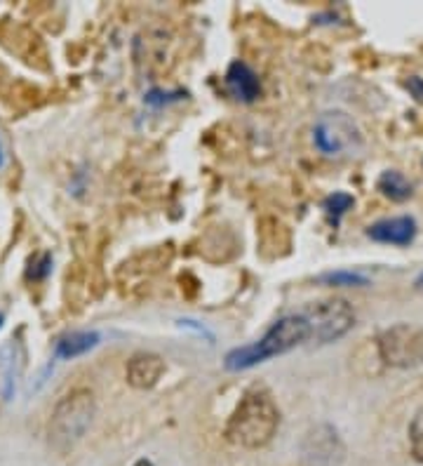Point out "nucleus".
I'll return each mask as SVG.
<instances>
[{
	"label": "nucleus",
	"instance_id": "1",
	"mask_svg": "<svg viewBox=\"0 0 423 466\" xmlns=\"http://www.w3.org/2000/svg\"><path fill=\"white\" fill-rule=\"evenodd\" d=\"M277 427H280V410L271 391L264 387H254L236 405L224 433L233 445L259 450L271 443Z\"/></svg>",
	"mask_w": 423,
	"mask_h": 466
},
{
	"label": "nucleus",
	"instance_id": "2",
	"mask_svg": "<svg viewBox=\"0 0 423 466\" xmlns=\"http://www.w3.org/2000/svg\"><path fill=\"white\" fill-rule=\"evenodd\" d=\"M308 339V320L304 319V313L301 311L292 313V316H285V319L276 320V323L266 330V335L261 337V339L228 351L224 365L226 370H231V372H243V370L257 368V365L276 359V356H282V353H289L292 349L301 347V344Z\"/></svg>",
	"mask_w": 423,
	"mask_h": 466
},
{
	"label": "nucleus",
	"instance_id": "3",
	"mask_svg": "<svg viewBox=\"0 0 423 466\" xmlns=\"http://www.w3.org/2000/svg\"><path fill=\"white\" fill-rule=\"evenodd\" d=\"M92 415H95V400H92L90 391L78 389V391L64 396V399L56 403L55 412H52V441H55L59 448L74 445L76 441L83 436L85 429L90 427Z\"/></svg>",
	"mask_w": 423,
	"mask_h": 466
},
{
	"label": "nucleus",
	"instance_id": "4",
	"mask_svg": "<svg viewBox=\"0 0 423 466\" xmlns=\"http://www.w3.org/2000/svg\"><path fill=\"white\" fill-rule=\"evenodd\" d=\"M304 319L310 325V339L317 344H332L338 341L356 325V311L346 299H325L308 304L304 309Z\"/></svg>",
	"mask_w": 423,
	"mask_h": 466
},
{
	"label": "nucleus",
	"instance_id": "5",
	"mask_svg": "<svg viewBox=\"0 0 423 466\" xmlns=\"http://www.w3.org/2000/svg\"><path fill=\"white\" fill-rule=\"evenodd\" d=\"M313 142L325 156H350L362 148V135L348 114L327 111L313 127Z\"/></svg>",
	"mask_w": 423,
	"mask_h": 466
},
{
	"label": "nucleus",
	"instance_id": "6",
	"mask_svg": "<svg viewBox=\"0 0 423 466\" xmlns=\"http://www.w3.org/2000/svg\"><path fill=\"white\" fill-rule=\"evenodd\" d=\"M378 356L390 368L409 370L423 363V330L417 325L398 323L377 339Z\"/></svg>",
	"mask_w": 423,
	"mask_h": 466
},
{
	"label": "nucleus",
	"instance_id": "7",
	"mask_svg": "<svg viewBox=\"0 0 423 466\" xmlns=\"http://www.w3.org/2000/svg\"><path fill=\"white\" fill-rule=\"evenodd\" d=\"M344 443L338 438L337 429L329 424L310 429L301 445V457L306 466H338L344 461Z\"/></svg>",
	"mask_w": 423,
	"mask_h": 466
},
{
	"label": "nucleus",
	"instance_id": "8",
	"mask_svg": "<svg viewBox=\"0 0 423 466\" xmlns=\"http://www.w3.org/2000/svg\"><path fill=\"white\" fill-rule=\"evenodd\" d=\"M226 90L231 92V97H236L237 102L252 104L261 95V80L245 62H233L226 71Z\"/></svg>",
	"mask_w": 423,
	"mask_h": 466
},
{
	"label": "nucleus",
	"instance_id": "9",
	"mask_svg": "<svg viewBox=\"0 0 423 466\" xmlns=\"http://www.w3.org/2000/svg\"><path fill=\"white\" fill-rule=\"evenodd\" d=\"M367 236L377 243L409 245L417 238V222L412 217H390L367 228Z\"/></svg>",
	"mask_w": 423,
	"mask_h": 466
},
{
	"label": "nucleus",
	"instance_id": "10",
	"mask_svg": "<svg viewBox=\"0 0 423 466\" xmlns=\"http://www.w3.org/2000/svg\"><path fill=\"white\" fill-rule=\"evenodd\" d=\"M165 372V360L156 353H136L127 363V381L136 389H151Z\"/></svg>",
	"mask_w": 423,
	"mask_h": 466
},
{
	"label": "nucleus",
	"instance_id": "11",
	"mask_svg": "<svg viewBox=\"0 0 423 466\" xmlns=\"http://www.w3.org/2000/svg\"><path fill=\"white\" fill-rule=\"evenodd\" d=\"M99 332L95 330H76L68 332V335L59 337L55 344V356L62 360H74L78 356H85L90 353L92 349L99 347Z\"/></svg>",
	"mask_w": 423,
	"mask_h": 466
},
{
	"label": "nucleus",
	"instance_id": "12",
	"mask_svg": "<svg viewBox=\"0 0 423 466\" xmlns=\"http://www.w3.org/2000/svg\"><path fill=\"white\" fill-rule=\"evenodd\" d=\"M377 187L386 198L395 200V203L412 198V184L407 182V177L398 170H386L384 175L378 177Z\"/></svg>",
	"mask_w": 423,
	"mask_h": 466
},
{
	"label": "nucleus",
	"instance_id": "13",
	"mask_svg": "<svg viewBox=\"0 0 423 466\" xmlns=\"http://www.w3.org/2000/svg\"><path fill=\"white\" fill-rule=\"evenodd\" d=\"M317 283L332 285V288H362L367 285V279L356 271H327L317 276Z\"/></svg>",
	"mask_w": 423,
	"mask_h": 466
},
{
	"label": "nucleus",
	"instance_id": "14",
	"mask_svg": "<svg viewBox=\"0 0 423 466\" xmlns=\"http://www.w3.org/2000/svg\"><path fill=\"white\" fill-rule=\"evenodd\" d=\"M353 203H356V200H353V196L337 191V194H332L327 200H325V203H322V208H325V212H327L329 222L337 227V224L341 222V217H344L346 212L353 208Z\"/></svg>",
	"mask_w": 423,
	"mask_h": 466
},
{
	"label": "nucleus",
	"instance_id": "15",
	"mask_svg": "<svg viewBox=\"0 0 423 466\" xmlns=\"http://www.w3.org/2000/svg\"><path fill=\"white\" fill-rule=\"evenodd\" d=\"M409 448H412V457L423 464V408L414 415L412 424H409Z\"/></svg>",
	"mask_w": 423,
	"mask_h": 466
},
{
	"label": "nucleus",
	"instance_id": "16",
	"mask_svg": "<svg viewBox=\"0 0 423 466\" xmlns=\"http://www.w3.org/2000/svg\"><path fill=\"white\" fill-rule=\"evenodd\" d=\"M3 166H5V151L0 147V170H3Z\"/></svg>",
	"mask_w": 423,
	"mask_h": 466
},
{
	"label": "nucleus",
	"instance_id": "17",
	"mask_svg": "<svg viewBox=\"0 0 423 466\" xmlns=\"http://www.w3.org/2000/svg\"><path fill=\"white\" fill-rule=\"evenodd\" d=\"M135 466H156V464H153V461H148V460H139V461H135Z\"/></svg>",
	"mask_w": 423,
	"mask_h": 466
},
{
	"label": "nucleus",
	"instance_id": "18",
	"mask_svg": "<svg viewBox=\"0 0 423 466\" xmlns=\"http://www.w3.org/2000/svg\"><path fill=\"white\" fill-rule=\"evenodd\" d=\"M417 285H418V288H423V273L417 279Z\"/></svg>",
	"mask_w": 423,
	"mask_h": 466
},
{
	"label": "nucleus",
	"instance_id": "19",
	"mask_svg": "<svg viewBox=\"0 0 423 466\" xmlns=\"http://www.w3.org/2000/svg\"><path fill=\"white\" fill-rule=\"evenodd\" d=\"M3 320H5V319H3V316H0V328H3Z\"/></svg>",
	"mask_w": 423,
	"mask_h": 466
}]
</instances>
